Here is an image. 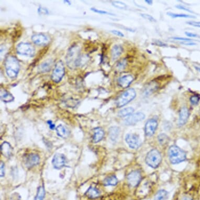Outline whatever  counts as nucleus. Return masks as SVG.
<instances>
[{
    "instance_id": "f257e3e1",
    "label": "nucleus",
    "mask_w": 200,
    "mask_h": 200,
    "mask_svg": "<svg viewBox=\"0 0 200 200\" xmlns=\"http://www.w3.org/2000/svg\"><path fill=\"white\" fill-rule=\"evenodd\" d=\"M67 65L71 68H75L82 63L80 47L76 45L72 46L69 49L66 56Z\"/></svg>"
},
{
    "instance_id": "f03ea898",
    "label": "nucleus",
    "mask_w": 200,
    "mask_h": 200,
    "mask_svg": "<svg viewBox=\"0 0 200 200\" xmlns=\"http://www.w3.org/2000/svg\"><path fill=\"white\" fill-rule=\"evenodd\" d=\"M5 68L7 76L11 79L15 78L19 74L20 65L19 61L13 56L7 57L5 60Z\"/></svg>"
},
{
    "instance_id": "7ed1b4c3",
    "label": "nucleus",
    "mask_w": 200,
    "mask_h": 200,
    "mask_svg": "<svg viewBox=\"0 0 200 200\" xmlns=\"http://www.w3.org/2000/svg\"><path fill=\"white\" fill-rule=\"evenodd\" d=\"M170 162L172 164H178L186 160V152L177 146L172 145L168 151Z\"/></svg>"
},
{
    "instance_id": "20e7f679",
    "label": "nucleus",
    "mask_w": 200,
    "mask_h": 200,
    "mask_svg": "<svg viewBox=\"0 0 200 200\" xmlns=\"http://www.w3.org/2000/svg\"><path fill=\"white\" fill-rule=\"evenodd\" d=\"M145 161L148 166L155 169L160 164L162 157L159 151L157 149H152L147 154Z\"/></svg>"
},
{
    "instance_id": "39448f33",
    "label": "nucleus",
    "mask_w": 200,
    "mask_h": 200,
    "mask_svg": "<svg viewBox=\"0 0 200 200\" xmlns=\"http://www.w3.org/2000/svg\"><path fill=\"white\" fill-rule=\"evenodd\" d=\"M136 96L135 89L130 88L124 91L120 95L117 100V105L118 108H121L133 101Z\"/></svg>"
},
{
    "instance_id": "423d86ee",
    "label": "nucleus",
    "mask_w": 200,
    "mask_h": 200,
    "mask_svg": "<svg viewBox=\"0 0 200 200\" xmlns=\"http://www.w3.org/2000/svg\"><path fill=\"white\" fill-rule=\"evenodd\" d=\"M65 74V68L63 62L59 61L56 64L51 75V79L55 83H59L62 80Z\"/></svg>"
},
{
    "instance_id": "0eeeda50",
    "label": "nucleus",
    "mask_w": 200,
    "mask_h": 200,
    "mask_svg": "<svg viewBox=\"0 0 200 200\" xmlns=\"http://www.w3.org/2000/svg\"><path fill=\"white\" fill-rule=\"evenodd\" d=\"M16 52L19 55L28 57H33L35 54V48L29 43H19L16 48Z\"/></svg>"
},
{
    "instance_id": "6e6552de",
    "label": "nucleus",
    "mask_w": 200,
    "mask_h": 200,
    "mask_svg": "<svg viewBox=\"0 0 200 200\" xmlns=\"http://www.w3.org/2000/svg\"><path fill=\"white\" fill-rule=\"evenodd\" d=\"M145 118V115L142 112L132 114L127 117L124 121L126 125H133L142 121Z\"/></svg>"
},
{
    "instance_id": "1a4fd4ad",
    "label": "nucleus",
    "mask_w": 200,
    "mask_h": 200,
    "mask_svg": "<svg viewBox=\"0 0 200 200\" xmlns=\"http://www.w3.org/2000/svg\"><path fill=\"white\" fill-rule=\"evenodd\" d=\"M125 141L132 149H137L140 146V143L138 135L135 134H128L125 137Z\"/></svg>"
},
{
    "instance_id": "9d476101",
    "label": "nucleus",
    "mask_w": 200,
    "mask_h": 200,
    "mask_svg": "<svg viewBox=\"0 0 200 200\" xmlns=\"http://www.w3.org/2000/svg\"><path fill=\"white\" fill-rule=\"evenodd\" d=\"M127 179L128 183L132 187L137 186L142 180V176L140 172L137 170L132 171L127 176Z\"/></svg>"
},
{
    "instance_id": "9b49d317",
    "label": "nucleus",
    "mask_w": 200,
    "mask_h": 200,
    "mask_svg": "<svg viewBox=\"0 0 200 200\" xmlns=\"http://www.w3.org/2000/svg\"><path fill=\"white\" fill-rule=\"evenodd\" d=\"M67 159L65 156L62 154H55L52 160V164L56 169H60L65 166Z\"/></svg>"
},
{
    "instance_id": "f8f14e48",
    "label": "nucleus",
    "mask_w": 200,
    "mask_h": 200,
    "mask_svg": "<svg viewBox=\"0 0 200 200\" xmlns=\"http://www.w3.org/2000/svg\"><path fill=\"white\" fill-rule=\"evenodd\" d=\"M158 127V122L155 119L148 120L145 124V133L147 136L151 137L154 135Z\"/></svg>"
},
{
    "instance_id": "ddd939ff",
    "label": "nucleus",
    "mask_w": 200,
    "mask_h": 200,
    "mask_svg": "<svg viewBox=\"0 0 200 200\" xmlns=\"http://www.w3.org/2000/svg\"><path fill=\"white\" fill-rule=\"evenodd\" d=\"M40 158L37 154H29L24 158V163L28 168H32L40 163Z\"/></svg>"
},
{
    "instance_id": "4468645a",
    "label": "nucleus",
    "mask_w": 200,
    "mask_h": 200,
    "mask_svg": "<svg viewBox=\"0 0 200 200\" xmlns=\"http://www.w3.org/2000/svg\"><path fill=\"white\" fill-rule=\"evenodd\" d=\"M32 40L33 43L38 46L46 45L49 42L48 37L42 33L33 35V36H32Z\"/></svg>"
},
{
    "instance_id": "2eb2a0df",
    "label": "nucleus",
    "mask_w": 200,
    "mask_h": 200,
    "mask_svg": "<svg viewBox=\"0 0 200 200\" xmlns=\"http://www.w3.org/2000/svg\"><path fill=\"white\" fill-rule=\"evenodd\" d=\"M189 117V112L187 108L183 107L180 109L179 113V117L178 120V125L182 126L185 125L188 121Z\"/></svg>"
},
{
    "instance_id": "dca6fc26",
    "label": "nucleus",
    "mask_w": 200,
    "mask_h": 200,
    "mask_svg": "<svg viewBox=\"0 0 200 200\" xmlns=\"http://www.w3.org/2000/svg\"><path fill=\"white\" fill-rule=\"evenodd\" d=\"M133 80L134 77L133 75L130 74L124 75L118 79V85L123 88H127L130 86Z\"/></svg>"
},
{
    "instance_id": "f3484780",
    "label": "nucleus",
    "mask_w": 200,
    "mask_h": 200,
    "mask_svg": "<svg viewBox=\"0 0 200 200\" xmlns=\"http://www.w3.org/2000/svg\"><path fill=\"white\" fill-rule=\"evenodd\" d=\"M1 152L5 157L10 158L13 154V148L9 143L4 142L1 146Z\"/></svg>"
},
{
    "instance_id": "a211bd4d",
    "label": "nucleus",
    "mask_w": 200,
    "mask_h": 200,
    "mask_svg": "<svg viewBox=\"0 0 200 200\" xmlns=\"http://www.w3.org/2000/svg\"><path fill=\"white\" fill-rule=\"evenodd\" d=\"M53 65V61L51 59H48L41 63L38 68V71L40 73L49 72L51 70Z\"/></svg>"
},
{
    "instance_id": "6ab92c4d",
    "label": "nucleus",
    "mask_w": 200,
    "mask_h": 200,
    "mask_svg": "<svg viewBox=\"0 0 200 200\" xmlns=\"http://www.w3.org/2000/svg\"><path fill=\"white\" fill-rule=\"evenodd\" d=\"M104 136V132L102 128L100 127L94 128L92 137L93 142L96 143L100 142L103 138Z\"/></svg>"
},
{
    "instance_id": "aec40b11",
    "label": "nucleus",
    "mask_w": 200,
    "mask_h": 200,
    "mask_svg": "<svg viewBox=\"0 0 200 200\" xmlns=\"http://www.w3.org/2000/svg\"><path fill=\"white\" fill-rule=\"evenodd\" d=\"M123 51V48L118 45H116L113 47L111 50L112 59L115 60L121 55Z\"/></svg>"
},
{
    "instance_id": "412c9836",
    "label": "nucleus",
    "mask_w": 200,
    "mask_h": 200,
    "mask_svg": "<svg viewBox=\"0 0 200 200\" xmlns=\"http://www.w3.org/2000/svg\"><path fill=\"white\" fill-rule=\"evenodd\" d=\"M1 99L4 102H11L14 99V96L11 93L4 89H1Z\"/></svg>"
},
{
    "instance_id": "4be33fe9",
    "label": "nucleus",
    "mask_w": 200,
    "mask_h": 200,
    "mask_svg": "<svg viewBox=\"0 0 200 200\" xmlns=\"http://www.w3.org/2000/svg\"><path fill=\"white\" fill-rule=\"evenodd\" d=\"M120 128L117 126H112L110 127L109 130V138L113 142H116L120 134Z\"/></svg>"
},
{
    "instance_id": "5701e85b",
    "label": "nucleus",
    "mask_w": 200,
    "mask_h": 200,
    "mask_svg": "<svg viewBox=\"0 0 200 200\" xmlns=\"http://www.w3.org/2000/svg\"><path fill=\"white\" fill-rule=\"evenodd\" d=\"M56 132L57 135H58L59 136L64 138L68 137L70 134V131L68 129L61 124L57 127Z\"/></svg>"
},
{
    "instance_id": "b1692460",
    "label": "nucleus",
    "mask_w": 200,
    "mask_h": 200,
    "mask_svg": "<svg viewBox=\"0 0 200 200\" xmlns=\"http://www.w3.org/2000/svg\"><path fill=\"white\" fill-rule=\"evenodd\" d=\"M158 87V84L155 82H151L147 84L144 89L145 95H149L156 91Z\"/></svg>"
},
{
    "instance_id": "393cba45",
    "label": "nucleus",
    "mask_w": 200,
    "mask_h": 200,
    "mask_svg": "<svg viewBox=\"0 0 200 200\" xmlns=\"http://www.w3.org/2000/svg\"><path fill=\"white\" fill-rule=\"evenodd\" d=\"M85 194L87 198L93 199V198H97L99 197L100 195V192L98 189L91 186L88 189V190L87 191Z\"/></svg>"
},
{
    "instance_id": "a878e982",
    "label": "nucleus",
    "mask_w": 200,
    "mask_h": 200,
    "mask_svg": "<svg viewBox=\"0 0 200 200\" xmlns=\"http://www.w3.org/2000/svg\"><path fill=\"white\" fill-rule=\"evenodd\" d=\"M118 182V180L117 177L114 175L106 177L103 181V185L105 186H114L117 185Z\"/></svg>"
},
{
    "instance_id": "bb28decb",
    "label": "nucleus",
    "mask_w": 200,
    "mask_h": 200,
    "mask_svg": "<svg viewBox=\"0 0 200 200\" xmlns=\"http://www.w3.org/2000/svg\"><path fill=\"white\" fill-rule=\"evenodd\" d=\"M134 112V109L132 107L125 108L119 111L118 114V117H129L130 115L133 114Z\"/></svg>"
},
{
    "instance_id": "cd10ccee",
    "label": "nucleus",
    "mask_w": 200,
    "mask_h": 200,
    "mask_svg": "<svg viewBox=\"0 0 200 200\" xmlns=\"http://www.w3.org/2000/svg\"><path fill=\"white\" fill-rule=\"evenodd\" d=\"M167 15L172 18H186V19H195L196 18L195 16L191 15H188V14L173 13L172 12H168L167 13Z\"/></svg>"
},
{
    "instance_id": "c85d7f7f",
    "label": "nucleus",
    "mask_w": 200,
    "mask_h": 200,
    "mask_svg": "<svg viewBox=\"0 0 200 200\" xmlns=\"http://www.w3.org/2000/svg\"><path fill=\"white\" fill-rule=\"evenodd\" d=\"M45 195V190L43 186H40L38 188L37 192L34 200H43Z\"/></svg>"
},
{
    "instance_id": "c756f323",
    "label": "nucleus",
    "mask_w": 200,
    "mask_h": 200,
    "mask_svg": "<svg viewBox=\"0 0 200 200\" xmlns=\"http://www.w3.org/2000/svg\"><path fill=\"white\" fill-rule=\"evenodd\" d=\"M167 197V192L166 190H161L156 194L154 200H166Z\"/></svg>"
},
{
    "instance_id": "7c9ffc66",
    "label": "nucleus",
    "mask_w": 200,
    "mask_h": 200,
    "mask_svg": "<svg viewBox=\"0 0 200 200\" xmlns=\"http://www.w3.org/2000/svg\"><path fill=\"white\" fill-rule=\"evenodd\" d=\"M158 140L160 145H164L169 142V137L165 134H160L158 136Z\"/></svg>"
},
{
    "instance_id": "2f4dec72",
    "label": "nucleus",
    "mask_w": 200,
    "mask_h": 200,
    "mask_svg": "<svg viewBox=\"0 0 200 200\" xmlns=\"http://www.w3.org/2000/svg\"><path fill=\"white\" fill-rule=\"evenodd\" d=\"M127 64V62L126 59H123L121 60L120 62H118L117 64V69L121 71L124 70L125 68V67H126Z\"/></svg>"
},
{
    "instance_id": "473e14b6",
    "label": "nucleus",
    "mask_w": 200,
    "mask_h": 200,
    "mask_svg": "<svg viewBox=\"0 0 200 200\" xmlns=\"http://www.w3.org/2000/svg\"><path fill=\"white\" fill-rule=\"evenodd\" d=\"M112 3L113 6L117 8L120 9H126L127 8V5L123 2L120 1H112Z\"/></svg>"
},
{
    "instance_id": "72a5a7b5",
    "label": "nucleus",
    "mask_w": 200,
    "mask_h": 200,
    "mask_svg": "<svg viewBox=\"0 0 200 200\" xmlns=\"http://www.w3.org/2000/svg\"><path fill=\"white\" fill-rule=\"evenodd\" d=\"M140 15L142 17H143L144 19H145L146 20L151 22H156V19H155L153 16L149 15L148 14H145V13H142L140 14Z\"/></svg>"
},
{
    "instance_id": "f704fd0d",
    "label": "nucleus",
    "mask_w": 200,
    "mask_h": 200,
    "mask_svg": "<svg viewBox=\"0 0 200 200\" xmlns=\"http://www.w3.org/2000/svg\"><path fill=\"white\" fill-rule=\"evenodd\" d=\"M91 10L92 11L94 12L99 13V14H106V15H115L114 14L110 13V12H107L105 11L99 10H98V9H96V8H92V9H91Z\"/></svg>"
},
{
    "instance_id": "c9c22d12",
    "label": "nucleus",
    "mask_w": 200,
    "mask_h": 200,
    "mask_svg": "<svg viewBox=\"0 0 200 200\" xmlns=\"http://www.w3.org/2000/svg\"><path fill=\"white\" fill-rule=\"evenodd\" d=\"M190 102L192 105H196L200 101V98L198 96H192L190 99Z\"/></svg>"
},
{
    "instance_id": "e433bc0d",
    "label": "nucleus",
    "mask_w": 200,
    "mask_h": 200,
    "mask_svg": "<svg viewBox=\"0 0 200 200\" xmlns=\"http://www.w3.org/2000/svg\"><path fill=\"white\" fill-rule=\"evenodd\" d=\"M186 24L192 26L196 28H200V22H196V21H190L186 22Z\"/></svg>"
},
{
    "instance_id": "4c0bfd02",
    "label": "nucleus",
    "mask_w": 200,
    "mask_h": 200,
    "mask_svg": "<svg viewBox=\"0 0 200 200\" xmlns=\"http://www.w3.org/2000/svg\"><path fill=\"white\" fill-rule=\"evenodd\" d=\"M0 166H1L0 167V170H1L0 176H1V177H3L4 176V175H5V165H4L3 162L1 161Z\"/></svg>"
},
{
    "instance_id": "58836bf2",
    "label": "nucleus",
    "mask_w": 200,
    "mask_h": 200,
    "mask_svg": "<svg viewBox=\"0 0 200 200\" xmlns=\"http://www.w3.org/2000/svg\"><path fill=\"white\" fill-rule=\"evenodd\" d=\"M38 12L39 14H44V15L48 14L49 13V12H48L47 9L42 7H40L38 8Z\"/></svg>"
},
{
    "instance_id": "ea45409f",
    "label": "nucleus",
    "mask_w": 200,
    "mask_h": 200,
    "mask_svg": "<svg viewBox=\"0 0 200 200\" xmlns=\"http://www.w3.org/2000/svg\"><path fill=\"white\" fill-rule=\"evenodd\" d=\"M176 7L177 9H180V10H182L185 11H188V12H190V13H193L192 11L190 10V9H188V7H185L183 5H177L176 6Z\"/></svg>"
},
{
    "instance_id": "a19ab883",
    "label": "nucleus",
    "mask_w": 200,
    "mask_h": 200,
    "mask_svg": "<svg viewBox=\"0 0 200 200\" xmlns=\"http://www.w3.org/2000/svg\"><path fill=\"white\" fill-rule=\"evenodd\" d=\"M180 43H181V44L185 45H186V46H194V45H197L196 43H194V42L192 41V40H190V41H181Z\"/></svg>"
},
{
    "instance_id": "79ce46f5",
    "label": "nucleus",
    "mask_w": 200,
    "mask_h": 200,
    "mask_svg": "<svg viewBox=\"0 0 200 200\" xmlns=\"http://www.w3.org/2000/svg\"><path fill=\"white\" fill-rule=\"evenodd\" d=\"M112 33H113V34L117 36H119V37H123L124 36L123 33H121V32L117 31V30H112L111 31Z\"/></svg>"
},
{
    "instance_id": "37998d69",
    "label": "nucleus",
    "mask_w": 200,
    "mask_h": 200,
    "mask_svg": "<svg viewBox=\"0 0 200 200\" xmlns=\"http://www.w3.org/2000/svg\"><path fill=\"white\" fill-rule=\"evenodd\" d=\"M172 39L177 40H180L181 41H190L192 40L191 39H189L188 38H183V37H172Z\"/></svg>"
},
{
    "instance_id": "c03bdc74",
    "label": "nucleus",
    "mask_w": 200,
    "mask_h": 200,
    "mask_svg": "<svg viewBox=\"0 0 200 200\" xmlns=\"http://www.w3.org/2000/svg\"><path fill=\"white\" fill-rule=\"evenodd\" d=\"M185 34L186 36L189 37H198V35L194 34V33H191V32H185Z\"/></svg>"
},
{
    "instance_id": "a18cd8bd",
    "label": "nucleus",
    "mask_w": 200,
    "mask_h": 200,
    "mask_svg": "<svg viewBox=\"0 0 200 200\" xmlns=\"http://www.w3.org/2000/svg\"><path fill=\"white\" fill-rule=\"evenodd\" d=\"M155 44L156 45H157V46H159L161 47H166L167 46V45L165 44V43H163V42L160 41V40H157V41H155Z\"/></svg>"
},
{
    "instance_id": "49530a36",
    "label": "nucleus",
    "mask_w": 200,
    "mask_h": 200,
    "mask_svg": "<svg viewBox=\"0 0 200 200\" xmlns=\"http://www.w3.org/2000/svg\"><path fill=\"white\" fill-rule=\"evenodd\" d=\"M47 123H48V125H49V127L50 129L51 130H53L55 128V125L53 123V122L50 120H49L47 121Z\"/></svg>"
},
{
    "instance_id": "de8ad7c7",
    "label": "nucleus",
    "mask_w": 200,
    "mask_h": 200,
    "mask_svg": "<svg viewBox=\"0 0 200 200\" xmlns=\"http://www.w3.org/2000/svg\"><path fill=\"white\" fill-rule=\"evenodd\" d=\"M145 2L146 3L148 4V5H152L153 1H151V0H146V1H145Z\"/></svg>"
},
{
    "instance_id": "09e8293b",
    "label": "nucleus",
    "mask_w": 200,
    "mask_h": 200,
    "mask_svg": "<svg viewBox=\"0 0 200 200\" xmlns=\"http://www.w3.org/2000/svg\"><path fill=\"white\" fill-rule=\"evenodd\" d=\"M195 68L196 70H198V71L200 72V66H195Z\"/></svg>"
},
{
    "instance_id": "8fccbe9b",
    "label": "nucleus",
    "mask_w": 200,
    "mask_h": 200,
    "mask_svg": "<svg viewBox=\"0 0 200 200\" xmlns=\"http://www.w3.org/2000/svg\"><path fill=\"white\" fill-rule=\"evenodd\" d=\"M192 200V199L191 198H189V197H186V198H184V200Z\"/></svg>"
}]
</instances>
